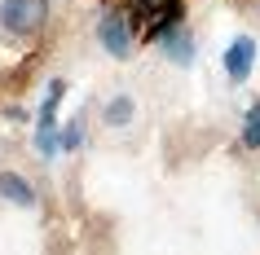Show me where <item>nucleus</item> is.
Returning <instances> with one entry per match:
<instances>
[{"label":"nucleus","instance_id":"obj_1","mask_svg":"<svg viewBox=\"0 0 260 255\" xmlns=\"http://www.w3.org/2000/svg\"><path fill=\"white\" fill-rule=\"evenodd\" d=\"M49 18V0H5L0 5V27L9 35H31L44 27Z\"/></svg>","mask_w":260,"mask_h":255},{"label":"nucleus","instance_id":"obj_2","mask_svg":"<svg viewBox=\"0 0 260 255\" xmlns=\"http://www.w3.org/2000/svg\"><path fill=\"white\" fill-rule=\"evenodd\" d=\"M102 49L110 57H128V49H133V18L128 14H106L102 18Z\"/></svg>","mask_w":260,"mask_h":255},{"label":"nucleus","instance_id":"obj_3","mask_svg":"<svg viewBox=\"0 0 260 255\" xmlns=\"http://www.w3.org/2000/svg\"><path fill=\"white\" fill-rule=\"evenodd\" d=\"M251 62H256V40L238 35V40L225 49V70H230V80H234V84H243L247 75H251Z\"/></svg>","mask_w":260,"mask_h":255},{"label":"nucleus","instance_id":"obj_4","mask_svg":"<svg viewBox=\"0 0 260 255\" xmlns=\"http://www.w3.org/2000/svg\"><path fill=\"white\" fill-rule=\"evenodd\" d=\"M0 194L9 202H18V207H36V189H31L22 176H14V172H0Z\"/></svg>","mask_w":260,"mask_h":255},{"label":"nucleus","instance_id":"obj_5","mask_svg":"<svg viewBox=\"0 0 260 255\" xmlns=\"http://www.w3.org/2000/svg\"><path fill=\"white\" fill-rule=\"evenodd\" d=\"M243 145L247 150H260V101L247 110V119H243Z\"/></svg>","mask_w":260,"mask_h":255},{"label":"nucleus","instance_id":"obj_6","mask_svg":"<svg viewBox=\"0 0 260 255\" xmlns=\"http://www.w3.org/2000/svg\"><path fill=\"white\" fill-rule=\"evenodd\" d=\"M128 119H133V97H115V101L106 106V123L119 128V123H128Z\"/></svg>","mask_w":260,"mask_h":255},{"label":"nucleus","instance_id":"obj_7","mask_svg":"<svg viewBox=\"0 0 260 255\" xmlns=\"http://www.w3.org/2000/svg\"><path fill=\"white\" fill-rule=\"evenodd\" d=\"M159 40L168 44V53L177 57V62H185V57H190V40H185L181 31H168V35H159Z\"/></svg>","mask_w":260,"mask_h":255},{"label":"nucleus","instance_id":"obj_8","mask_svg":"<svg viewBox=\"0 0 260 255\" xmlns=\"http://www.w3.org/2000/svg\"><path fill=\"white\" fill-rule=\"evenodd\" d=\"M84 141V123L75 119V123H67V132H62V150H75Z\"/></svg>","mask_w":260,"mask_h":255}]
</instances>
